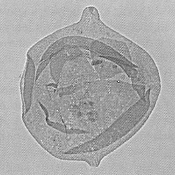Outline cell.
I'll return each instance as SVG.
<instances>
[{"mask_svg":"<svg viewBox=\"0 0 175 175\" xmlns=\"http://www.w3.org/2000/svg\"><path fill=\"white\" fill-rule=\"evenodd\" d=\"M100 79L92 64L72 61L64 64L57 83V88L89 83Z\"/></svg>","mask_w":175,"mask_h":175,"instance_id":"6da1fadb","label":"cell"},{"mask_svg":"<svg viewBox=\"0 0 175 175\" xmlns=\"http://www.w3.org/2000/svg\"><path fill=\"white\" fill-rule=\"evenodd\" d=\"M91 64L100 80H109L117 74L124 72L118 65L112 62L98 60L92 62Z\"/></svg>","mask_w":175,"mask_h":175,"instance_id":"7a4b0ae2","label":"cell"},{"mask_svg":"<svg viewBox=\"0 0 175 175\" xmlns=\"http://www.w3.org/2000/svg\"><path fill=\"white\" fill-rule=\"evenodd\" d=\"M35 83L41 86H47L51 84H57L51 74L49 64L39 74Z\"/></svg>","mask_w":175,"mask_h":175,"instance_id":"3957f363","label":"cell"},{"mask_svg":"<svg viewBox=\"0 0 175 175\" xmlns=\"http://www.w3.org/2000/svg\"><path fill=\"white\" fill-rule=\"evenodd\" d=\"M161 88V83H156L150 88L149 109L151 110H153L156 105L160 93Z\"/></svg>","mask_w":175,"mask_h":175,"instance_id":"277c9868","label":"cell"},{"mask_svg":"<svg viewBox=\"0 0 175 175\" xmlns=\"http://www.w3.org/2000/svg\"><path fill=\"white\" fill-rule=\"evenodd\" d=\"M132 85L133 89L140 98L143 97L147 90L145 86L141 84H132Z\"/></svg>","mask_w":175,"mask_h":175,"instance_id":"5b68a950","label":"cell"},{"mask_svg":"<svg viewBox=\"0 0 175 175\" xmlns=\"http://www.w3.org/2000/svg\"><path fill=\"white\" fill-rule=\"evenodd\" d=\"M109 80L119 81L132 84L131 79L124 72L117 74Z\"/></svg>","mask_w":175,"mask_h":175,"instance_id":"8992f818","label":"cell"}]
</instances>
